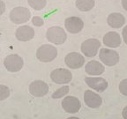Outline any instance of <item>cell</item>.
Segmentation results:
<instances>
[{"instance_id":"cell-25","label":"cell","mask_w":127,"mask_h":119,"mask_svg":"<svg viewBox=\"0 0 127 119\" xmlns=\"http://www.w3.org/2000/svg\"><path fill=\"white\" fill-rule=\"evenodd\" d=\"M5 11V4L3 2L2 0H0V16L2 15Z\"/></svg>"},{"instance_id":"cell-16","label":"cell","mask_w":127,"mask_h":119,"mask_svg":"<svg viewBox=\"0 0 127 119\" xmlns=\"http://www.w3.org/2000/svg\"><path fill=\"white\" fill-rule=\"evenodd\" d=\"M85 71L88 75L98 76L104 72L105 67L96 60H92V61H89L86 64Z\"/></svg>"},{"instance_id":"cell-15","label":"cell","mask_w":127,"mask_h":119,"mask_svg":"<svg viewBox=\"0 0 127 119\" xmlns=\"http://www.w3.org/2000/svg\"><path fill=\"white\" fill-rule=\"evenodd\" d=\"M103 43L107 47L117 48L121 45L122 39L117 32H108L107 34L103 36Z\"/></svg>"},{"instance_id":"cell-17","label":"cell","mask_w":127,"mask_h":119,"mask_svg":"<svg viewBox=\"0 0 127 119\" xmlns=\"http://www.w3.org/2000/svg\"><path fill=\"white\" fill-rule=\"evenodd\" d=\"M107 22L110 28H120L124 26L125 22V19L123 14L119 12H114L108 16Z\"/></svg>"},{"instance_id":"cell-5","label":"cell","mask_w":127,"mask_h":119,"mask_svg":"<svg viewBox=\"0 0 127 119\" xmlns=\"http://www.w3.org/2000/svg\"><path fill=\"white\" fill-rule=\"evenodd\" d=\"M100 47H101V42L99 40L95 38H90L82 42L81 51L87 58H94L96 56Z\"/></svg>"},{"instance_id":"cell-28","label":"cell","mask_w":127,"mask_h":119,"mask_svg":"<svg viewBox=\"0 0 127 119\" xmlns=\"http://www.w3.org/2000/svg\"><path fill=\"white\" fill-rule=\"evenodd\" d=\"M67 119H79V118H78V117H68Z\"/></svg>"},{"instance_id":"cell-22","label":"cell","mask_w":127,"mask_h":119,"mask_svg":"<svg viewBox=\"0 0 127 119\" xmlns=\"http://www.w3.org/2000/svg\"><path fill=\"white\" fill-rule=\"evenodd\" d=\"M119 91L125 96H127V79H123L119 84Z\"/></svg>"},{"instance_id":"cell-19","label":"cell","mask_w":127,"mask_h":119,"mask_svg":"<svg viewBox=\"0 0 127 119\" xmlns=\"http://www.w3.org/2000/svg\"><path fill=\"white\" fill-rule=\"evenodd\" d=\"M28 5L35 11L42 10L46 6V0H28Z\"/></svg>"},{"instance_id":"cell-27","label":"cell","mask_w":127,"mask_h":119,"mask_svg":"<svg viewBox=\"0 0 127 119\" xmlns=\"http://www.w3.org/2000/svg\"><path fill=\"white\" fill-rule=\"evenodd\" d=\"M122 6L125 11H127V0H122Z\"/></svg>"},{"instance_id":"cell-11","label":"cell","mask_w":127,"mask_h":119,"mask_svg":"<svg viewBox=\"0 0 127 119\" xmlns=\"http://www.w3.org/2000/svg\"><path fill=\"white\" fill-rule=\"evenodd\" d=\"M85 81L90 88L99 92V93H102L108 88V82L103 78L88 77L86 78Z\"/></svg>"},{"instance_id":"cell-24","label":"cell","mask_w":127,"mask_h":119,"mask_svg":"<svg viewBox=\"0 0 127 119\" xmlns=\"http://www.w3.org/2000/svg\"><path fill=\"white\" fill-rule=\"evenodd\" d=\"M122 34H123V39L124 42L127 44V26H125L123 29V32H122Z\"/></svg>"},{"instance_id":"cell-7","label":"cell","mask_w":127,"mask_h":119,"mask_svg":"<svg viewBox=\"0 0 127 119\" xmlns=\"http://www.w3.org/2000/svg\"><path fill=\"white\" fill-rule=\"evenodd\" d=\"M99 58L101 61L107 66L116 65L119 61V54L116 50L109 49H101L100 50Z\"/></svg>"},{"instance_id":"cell-4","label":"cell","mask_w":127,"mask_h":119,"mask_svg":"<svg viewBox=\"0 0 127 119\" xmlns=\"http://www.w3.org/2000/svg\"><path fill=\"white\" fill-rule=\"evenodd\" d=\"M4 65L8 71L18 72L22 69L24 65L23 58L16 54L7 56L4 60Z\"/></svg>"},{"instance_id":"cell-10","label":"cell","mask_w":127,"mask_h":119,"mask_svg":"<svg viewBox=\"0 0 127 119\" xmlns=\"http://www.w3.org/2000/svg\"><path fill=\"white\" fill-rule=\"evenodd\" d=\"M66 30L71 34H78L84 28V22L79 17H69L64 21Z\"/></svg>"},{"instance_id":"cell-23","label":"cell","mask_w":127,"mask_h":119,"mask_svg":"<svg viewBox=\"0 0 127 119\" xmlns=\"http://www.w3.org/2000/svg\"><path fill=\"white\" fill-rule=\"evenodd\" d=\"M32 24L35 27H42L43 26L44 20L43 19L39 17V16H34L32 18Z\"/></svg>"},{"instance_id":"cell-14","label":"cell","mask_w":127,"mask_h":119,"mask_svg":"<svg viewBox=\"0 0 127 119\" xmlns=\"http://www.w3.org/2000/svg\"><path fill=\"white\" fill-rule=\"evenodd\" d=\"M16 38L20 42H28L34 36V30L33 28L24 25L17 28L15 33Z\"/></svg>"},{"instance_id":"cell-13","label":"cell","mask_w":127,"mask_h":119,"mask_svg":"<svg viewBox=\"0 0 127 119\" xmlns=\"http://www.w3.org/2000/svg\"><path fill=\"white\" fill-rule=\"evenodd\" d=\"M84 101H85L86 105L91 109H97V108L101 107V103H102L101 96L91 90H87L85 92Z\"/></svg>"},{"instance_id":"cell-8","label":"cell","mask_w":127,"mask_h":119,"mask_svg":"<svg viewBox=\"0 0 127 119\" xmlns=\"http://www.w3.org/2000/svg\"><path fill=\"white\" fill-rule=\"evenodd\" d=\"M64 63L71 69H79L84 65L85 58L81 54L78 52H71L66 55Z\"/></svg>"},{"instance_id":"cell-21","label":"cell","mask_w":127,"mask_h":119,"mask_svg":"<svg viewBox=\"0 0 127 119\" xmlns=\"http://www.w3.org/2000/svg\"><path fill=\"white\" fill-rule=\"evenodd\" d=\"M10 95V90L7 87L4 85H0V101H4L7 99Z\"/></svg>"},{"instance_id":"cell-20","label":"cell","mask_w":127,"mask_h":119,"mask_svg":"<svg viewBox=\"0 0 127 119\" xmlns=\"http://www.w3.org/2000/svg\"><path fill=\"white\" fill-rule=\"evenodd\" d=\"M70 87L68 86H64V87L58 88L57 91H55L52 93V98L53 99H59V98L64 97V95H66L69 93Z\"/></svg>"},{"instance_id":"cell-9","label":"cell","mask_w":127,"mask_h":119,"mask_svg":"<svg viewBox=\"0 0 127 119\" xmlns=\"http://www.w3.org/2000/svg\"><path fill=\"white\" fill-rule=\"evenodd\" d=\"M49 92V86L42 80H34L29 86V93L34 97H42Z\"/></svg>"},{"instance_id":"cell-6","label":"cell","mask_w":127,"mask_h":119,"mask_svg":"<svg viewBox=\"0 0 127 119\" xmlns=\"http://www.w3.org/2000/svg\"><path fill=\"white\" fill-rule=\"evenodd\" d=\"M50 79L56 84H67L72 79V74L69 70L64 68H58L51 71Z\"/></svg>"},{"instance_id":"cell-26","label":"cell","mask_w":127,"mask_h":119,"mask_svg":"<svg viewBox=\"0 0 127 119\" xmlns=\"http://www.w3.org/2000/svg\"><path fill=\"white\" fill-rule=\"evenodd\" d=\"M122 115H123L124 119H127V106L125 107V109H123V113H122Z\"/></svg>"},{"instance_id":"cell-1","label":"cell","mask_w":127,"mask_h":119,"mask_svg":"<svg viewBox=\"0 0 127 119\" xmlns=\"http://www.w3.org/2000/svg\"><path fill=\"white\" fill-rule=\"evenodd\" d=\"M58 50L50 44H43L36 51V58L42 63L51 62L57 58Z\"/></svg>"},{"instance_id":"cell-12","label":"cell","mask_w":127,"mask_h":119,"mask_svg":"<svg viewBox=\"0 0 127 119\" xmlns=\"http://www.w3.org/2000/svg\"><path fill=\"white\" fill-rule=\"evenodd\" d=\"M62 107L67 113H77L81 108V103L74 96H67L62 101Z\"/></svg>"},{"instance_id":"cell-2","label":"cell","mask_w":127,"mask_h":119,"mask_svg":"<svg viewBox=\"0 0 127 119\" xmlns=\"http://www.w3.org/2000/svg\"><path fill=\"white\" fill-rule=\"evenodd\" d=\"M46 37L50 42H52L57 45H61L65 42L66 35L65 31L60 27H52L47 30Z\"/></svg>"},{"instance_id":"cell-18","label":"cell","mask_w":127,"mask_h":119,"mask_svg":"<svg viewBox=\"0 0 127 119\" xmlns=\"http://www.w3.org/2000/svg\"><path fill=\"white\" fill-rule=\"evenodd\" d=\"M75 5L81 12H88L95 6V0H76Z\"/></svg>"},{"instance_id":"cell-3","label":"cell","mask_w":127,"mask_h":119,"mask_svg":"<svg viewBox=\"0 0 127 119\" xmlns=\"http://www.w3.org/2000/svg\"><path fill=\"white\" fill-rule=\"evenodd\" d=\"M31 18V12L26 7H18L13 8L10 12V20L14 24H22L26 23Z\"/></svg>"}]
</instances>
